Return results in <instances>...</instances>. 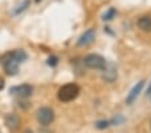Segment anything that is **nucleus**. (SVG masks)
<instances>
[{"label": "nucleus", "instance_id": "16", "mask_svg": "<svg viewBox=\"0 0 151 133\" xmlns=\"http://www.w3.org/2000/svg\"><path fill=\"white\" fill-rule=\"evenodd\" d=\"M147 96H151V85L148 86V89H147Z\"/></svg>", "mask_w": 151, "mask_h": 133}, {"label": "nucleus", "instance_id": "2", "mask_svg": "<svg viewBox=\"0 0 151 133\" xmlns=\"http://www.w3.org/2000/svg\"><path fill=\"white\" fill-rule=\"evenodd\" d=\"M80 93V87L76 84H67L62 86L58 92V98L62 102H70L74 101Z\"/></svg>", "mask_w": 151, "mask_h": 133}, {"label": "nucleus", "instance_id": "10", "mask_svg": "<svg viewBox=\"0 0 151 133\" xmlns=\"http://www.w3.org/2000/svg\"><path fill=\"white\" fill-rule=\"evenodd\" d=\"M115 78H116V70H115L114 66H111L109 70H106V73L103 74V79L107 82H112Z\"/></svg>", "mask_w": 151, "mask_h": 133}, {"label": "nucleus", "instance_id": "8", "mask_svg": "<svg viewBox=\"0 0 151 133\" xmlns=\"http://www.w3.org/2000/svg\"><path fill=\"white\" fill-rule=\"evenodd\" d=\"M6 125L9 130H16L20 125V120L16 114L11 113V114H7L6 116Z\"/></svg>", "mask_w": 151, "mask_h": 133}, {"label": "nucleus", "instance_id": "1", "mask_svg": "<svg viewBox=\"0 0 151 133\" xmlns=\"http://www.w3.org/2000/svg\"><path fill=\"white\" fill-rule=\"evenodd\" d=\"M27 59V54L23 50H15L12 52L3 55L0 58V63L3 66L4 71L8 75H15L19 70V63L24 62Z\"/></svg>", "mask_w": 151, "mask_h": 133}, {"label": "nucleus", "instance_id": "17", "mask_svg": "<svg viewBox=\"0 0 151 133\" xmlns=\"http://www.w3.org/2000/svg\"><path fill=\"white\" fill-rule=\"evenodd\" d=\"M24 133H32V130L31 129H27V130H24Z\"/></svg>", "mask_w": 151, "mask_h": 133}, {"label": "nucleus", "instance_id": "11", "mask_svg": "<svg viewBox=\"0 0 151 133\" xmlns=\"http://www.w3.org/2000/svg\"><path fill=\"white\" fill-rule=\"evenodd\" d=\"M115 15H116V11H115V8H110L109 11L103 15V20H111Z\"/></svg>", "mask_w": 151, "mask_h": 133}, {"label": "nucleus", "instance_id": "3", "mask_svg": "<svg viewBox=\"0 0 151 133\" xmlns=\"http://www.w3.org/2000/svg\"><path fill=\"white\" fill-rule=\"evenodd\" d=\"M83 63L88 69H95V70H104L106 66H107L106 59L98 54H88L87 57H84Z\"/></svg>", "mask_w": 151, "mask_h": 133}, {"label": "nucleus", "instance_id": "13", "mask_svg": "<svg viewBox=\"0 0 151 133\" xmlns=\"http://www.w3.org/2000/svg\"><path fill=\"white\" fill-rule=\"evenodd\" d=\"M107 126H110V121H98L96 122L98 129H106Z\"/></svg>", "mask_w": 151, "mask_h": 133}, {"label": "nucleus", "instance_id": "9", "mask_svg": "<svg viewBox=\"0 0 151 133\" xmlns=\"http://www.w3.org/2000/svg\"><path fill=\"white\" fill-rule=\"evenodd\" d=\"M138 27L143 31H151V16H148V15L140 16L138 19Z\"/></svg>", "mask_w": 151, "mask_h": 133}, {"label": "nucleus", "instance_id": "5", "mask_svg": "<svg viewBox=\"0 0 151 133\" xmlns=\"http://www.w3.org/2000/svg\"><path fill=\"white\" fill-rule=\"evenodd\" d=\"M95 35H96V32H95L94 28L87 30V31H86L84 34L79 38V41H78V46H88V44H91L92 42H94V39H95Z\"/></svg>", "mask_w": 151, "mask_h": 133}, {"label": "nucleus", "instance_id": "6", "mask_svg": "<svg viewBox=\"0 0 151 133\" xmlns=\"http://www.w3.org/2000/svg\"><path fill=\"white\" fill-rule=\"evenodd\" d=\"M143 86H145V81H140V82H138L137 85H135L134 87L131 89V92L128 93V96H127V98H126V104H132V102L137 100V97L139 96V93L142 92V89H143Z\"/></svg>", "mask_w": 151, "mask_h": 133}, {"label": "nucleus", "instance_id": "7", "mask_svg": "<svg viewBox=\"0 0 151 133\" xmlns=\"http://www.w3.org/2000/svg\"><path fill=\"white\" fill-rule=\"evenodd\" d=\"M32 92H34V89H32V86H29V85H20V86H16L12 89V93L17 94V96L22 97V98L29 97L32 94Z\"/></svg>", "mask_w": 151, "mask_h": 133}, {"label": "nucleus", "instance_id": "15", "mask_svg": "<svg viewBox=\"0 0 151 133\" xmlns=\"http://www.w3.org/2000/svg\"><path fill=\"white\" fill-rule=\"evenodd\" d=\"M3 87H4V79L0 78V90H3Z\"/></svg>", "mask_w": 151, "mask_h": 133}, {"label": "nucleus", "instance_id": "14", "mask_svg": "<svg viewBox=\"0 0 151 133\" xmlns=\"http://www.w3.org/2000/svg\"><path fill=\"white\" fill-rule=\"evenodd\" d=\"M47 63H48L50 66H55V65L58 63V58H56V57H50V58H48V62H47Z\"/></svg>", "mask_w": 151, "mask_h": 133}, {"label": "nucleus", "instance_id": "18", "mask_svg": "<svg viewBox=\"0 0 151 133\" xmlns=\"http://www.w3.org/2000/svg\"><path fill=\"white\" fill-rule=\"evenodd\" d=\"M35 1H36V3H39V1H40V0H35Z\"/></svg>", "mask_w": 151, "mask_h": 133}, {"label": "nucleus", "instance_id": "4", "mask_svg": "<svg viewBox=\"0 0 151 133\" xmlns=\"http://www.w3.org/2000/svg\"><path fill=\"white\" fill-rule=\"evenodd\" d=\"M36 118H37V121H39L40 125L47 126V125L51 124L55 118L54 110H52L51 108H47V106L40 108V109L36 112Z\"/></svg>", "mask_w": 151, "mask_h": 133}, {"label": "nucleus", "instance_id": "12", "mask_svg": "<svg viewBox=\"0 0 151 133\" xmlns=\"http://www.w3.org/2000/svg\"><path fill=\"white\" fill-rule=\"evenodd\" d=\"M29 6V0H24V3L22 4V6H19V8H16V11H15V14H20L22 11H24V9L27 8V7Z\"/></svg>", "mask_w": 151, "mask_h": 133}]
</instances>
